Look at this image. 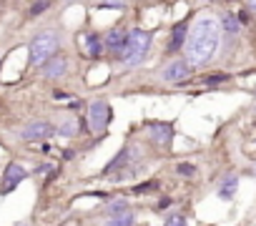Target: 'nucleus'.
I'll return each mask as SVG.
<instances>
[{
  "instance_id": "nucleus-1",
  "label": "nucleus",
  "mask_w": 256,
  "mask_h": 226,
  "mask_svg": "<svg viewBox=\"0 0 256 226\" xmlns=\"http://www.w3.org/2000/svg\"><path fill=\"white\" fill-rule=\"evenodd\" d=\"M218 43H221V26L216 18L211 16H198L194 20V26L188 28L186 36V60L191 68H201L206 63H211V58L218 53Z\"/></svg>"
},
{
  "instance_id": "nucleus-2",
  "label": "nucleus",
  "mask_w": 256,
  "mask_h": 226,
  "mask_svg": "<svg viewBox=\"0 0 256 226\" xmlns=\"http://www.w3.org/2000/svg\"><path fill=\"white\" fill-rule=\"evenodd\" d=\"M148 50H151V33L148 30H141V28H134L128 30V38L118 53V60L123 68H138L146 58H148Z\"/></svg>"
},
{
  "instance_id": "nucleus-3",
  "label": "nucleus",
  "mask_w": 256,
  "mask_h": 226,
  "mask_svg": "<svg viewBox=\"0 0 256 226\" xmlns=\"http://www.w3.org/2000/svg\"><path fill=\"white\" fill-rule=\"evenodd\" d=\"M60 48V33L58 30H40L33 36V40L28 43L30 50V66H43L46 60H50Z\"/></svg>"
},
{
  "instance_id": "nucleus-4",
  "label": "nucleus",
  "mask_w": 256,
  "mask_h": 226,
  "mask_svg": "<svg viewBox=\"0 0 256 226\" xmlns=\"http://www.w3.org/2000/svg\"><path fill=\"white\" fill-rule=\"evenodd\" d=\"M110 118H113V110H110L108 100L96 98V100L88 103V118H86V124H88L90 134H96V136L106 134L108 126H110Z\"/></svg>"
},
{
  "instance_id": "nucleus-5",
  "label": "nucleus",
  "mask_w": 256,
  "mask_h": 226,
  "mask_svg": "<svg viewBox=\"0 0 256 226\" xmlns=\"http://www.w3.org/2000/svg\"><path fill=\"white\" fill-rule=\"evenodd\" d=\"M28 176H30V174H28V168H26L23 164L10 161V164L3 168V174H0V196L13 194V191H16Z\"/></svg>"
},
{
  "instance_id": "nucleus-6",
  "label": "nucleus",
  "mask_w": 256,
  "mask_h": 226,
  "mask_svg": "<svg viewBox=\"0 0 256 226\" xmlns=\"http://www.w3.org/2000/svg\"><path fill=\"white\" fill-rule=\"evenodd\" d=\"M158 78H161L164 83H184V80L191 78V66H188L186 58H174L171 63H166V66L161 68Z\"/></svg>"
},
{
  "instance_id": "nucleus-7",
  "label": "nucleus",
  "mask_w": 256,
  "mask_h": 226,
  "mask_svg": "<svg viewBox=\"0 0 256 226\" xmlns=\"http://www.w3.org/2000/svg\"><path fill=\"white\" fill-rule=\"evenodd\" d=\"M56 134V126L50 124V121H46V118H36V121H30V124H26L23 128H20V138L23 141H46V138H50Z\"/></svg>"
},
{
  "instance_id": "nucleus-8",
  "label": "nucleus",
  "mask_w": 256,
  "mask_h": 226,
  "mask_svg": "<svg viewBox=\"0 0 256 226\" xmlns=\"http://www.w3.org/2000/svg\"><path fill=\"white\" fill-rule=\"evenodd\" d=\"M78 48L88 56V58H100L103 56V50H106V46H103V38H100V33H96V30H86V33H80L78 36Z\"/></svg>"
},
{
  "instance_id": "nucleus-9",
  "label": "nucleus",
  "mask_w": 256,
  "mask_h": 226,
  "mask_svg": "<svg viewBox=\"0 0 256 226\" xmlns=\"http://www.w3.org/2000/svg\"><path fill=\"white\" fill-rule=\"evenodd\" d=\"M146 134H148V138L156 146H164V148H168L171 141H174V126L168 121H154V124H148L146 126Z\"/></svg>"
},
{
  "instance_id": "nucleus-10",
  "label": "nucleus",
  "mask_w": 256,
  "mask_h": 226,
  "mask_svg": "<svg viewBox=\"0 0 256 226\" xmlns=\"http://www.w3.org/2000/svg\"><path fill=\"white\" fill-rule=\"evenodd\" d=\"M66 73H68V58H66V56H58V53L40 66V76L48 78V80H58V78H63Z\"/></svg>"
},
{
  "instance_id": "nucleus-11",
  "label": "nucleus",
  "mask_w": 256,
  "mask_h": 226,
  "mask_svg": "<svg viewBox=\"0 0 256 226\" xmlns=\"http://www.w3.org/2000/svg\"><path fill=\"white\" fill-rule=\"evenodd\" d=\"M126 38H128V30H126V28H110V30L103 36V46H106L108 53H113V56L118 58V53H120Z\"/></svg>"
},
{
  "instance_id": "nucleus-12",
  "label": "nucleus",
  "mask_w": 256,
  "mask_h": 226,
  "mask_svg": "<svg viewBox=\"0 0 256 226\" xmlns=\"http://www.w3.org/2000/svg\"><path fill=\"white\" fill-rule=\"evenodd\" d=\"M83 131H88V124H86L83 118H66V121H60L58 128H56V134H60L63 138H73V136H78V134H83Z\"/></svg>"
},
{
  "instance_id": "nucleus-13",
  "label": "nucleus",
  "mask_w": 256,
  "mask_h": 226,
  "mask_svg": "<svg viewBox=\"0 0 256 226\" xmlns=\"http://www.w3.org/2000/svg\"><path fill=\"white\" fill-rule=\"evenodd\" d=\"M238 191V176L236 174H226L221 181H218V188H216V196L224 198V201H231Z\"/></svg>"
},
{
  "instance_id": "nucleus-14",
  "label": "nucleus",
  "mask_w": 256,
  "mask_h": 226,
  "mask_svg": "<svg viewBox=\"0 0 256 226\" xmlns=\"http://www.w3.org/2000/svg\"><path fill=\"white\" fill-rule=\"evenodd\" d=\"M186 36H188V26L186 23H176L171 28V40H168V53H178L181 46H186Z\"/></svg>"
},
{
  "instance_id": "nucleus-15",
  "label": "nucleus",
  "mask_w": 256,
  "mask_h": 226,
  "mask_svg": "<svg viewBox=\"0 0 256 226\" xmlns=\"http://www.w3.org/2000/svg\"><path fill=\"white\" fill-rule=\"evenodd\" d=\"M221 30L224 33H228V36H236L238 30H241V23H238V16H234V13H221Z\"/></svg>"
},
{
  "instance_id": "nucleus-16",
  "label": "nucleus",
  "mask_w": 256,
  "mask_h": 226,
  "mask_svg": "<svg viewBox=\"0 0 256 226\" xmlns=\"http://www.w3.org/2000/svg\"><path fill=\"white\" fill-rule=\"evenodd\" d=\"M128 211H131V204H128L126 198H113L106 206V214L108 216H120V214H128Z\"/></svg>"
},
{
  "instance_id": "nucleus-17",
  "label": "nucleus",
  "mask_w": 256,
  "mask_h": 226,
  "mask_svg": "<svg viewBox=\"0 0 256 226\" xmlns=\"http://www.w3.org/2000/svg\"><path fill=\"white\" fill-rule=\"evenodd\" d=\"M158 188H161V181H156V178H151V181H141V184L131 186V191H134L136 196H146V194L158 191Z\"/></svg>"
},
{
  "instance_id": "nucleus-18",
  "label": "nucleus",
  "mask_w": 256,
  "mask_h": 226,
  "mask_svg": "<svg viewBox=\"0 0 256 226\" xmlns=\"http://www.w3.org/2000/svg\"><path fill=\"white\" fill-rule=\"evenodd\" d=\"M103 226H136V216L128 211V214H120V216H110Z\"/></svg>"
},
{
  "instance_id": "nucleus-19",
  "label": "nucleus",
  "mask_w": 256,
  "mask_h": 226,
  "mask_svg": "<svg viewBox=\"0 0 256 226\" xmlns=\"http://www.w3.org/2000/svg\"><path fill=\"white\" fill-rule=\"evenodd\" d=\"M196 171H198V168H196L191 161H181V164H176V174H178V176H184V178H194V176H196Z\"/></svg>"
},
{
  "instance_id": "nucleus-20",
  "label": "nucleus",
  "mask_w": 256,
  "mask_h": 226,
  "mask_svg": "<svg viewBox=\"0 0 256 226\" xmlns=\"http://www.w3.org/2000/svg\"><path fill=\"white\" fill-rule=\"evenodd\" d=\"M126 6H128V0H98L96 8H118V10H123Z\"/></svg>"
},
{
  "instance_id": "nucleus-21",
  "label": "nucleus",
  "mask_w": 256,
  "mask_h": 226,
  "mask_svg": "<svg viewBox=\"0 0 256 226\" xmlns=\"http://www.w3.org/2000/svg\"><path fill=\"white\" fill-rule=\"evenodd\" d=\"M58 174V168L53 166V164H40L38 168H36V176H48V178H53Z\"/></svg>"
},
{
  "instance_id": "nucleus-22",
  "label": "nucleus",
  "mask_w": 256,
  "mask_h": 226,
  "mask_svg": "<svg viewBox=\"0 0 256 226\" xmlns=\"http://www.w3.org/2000/svg\"><path fill=\"white\" fill-rule=\"evenodd\" d=\"M48 8H50V0H36L33 8H30V16H40V13H46Z\"/></svg>"
},
{
  "instance_id": "nucleus-23",
  "label": "nucleus",
  "mask_w": 256,
  "mask_h": 226,
  "mask_svg": "<svg viewBox=\"0 0 256 226\" xmlns=\"http://www.w3.org/2000/svg\"><path fill=\"white\" fill-rule=\"evenodd\" d=\"M224 80H228L226 73H214V76H204V78H201V83H206V86H211V83H224Z\"/></svg>"
},
{
  "instance_id": "nucleus-24",
  "label": "nucleus",
  "mask_w": 256,
  "mask_h": 226,
  "mask_svg": "<svg viewBox=\"0 0 256 226\" xmlns=\"http://www.w3.org/2000/svg\"><path fill=\"white\" fill-rule=\"evenodd\" d=\"M164 226H186V218H184L181 214H171V216L164 221Z\"/></svg>"
},
{
  "instance_id": "nucleus-25",
  "label": "nucleus",
  "mask_w": 256,
  "mask_h": 226,
  "mask_svg": "<svg viewBox=\"0 0 256 226\" xmlns=\"http://www.w3.org/2000/svg\"><path fill=\"white\" fill-rule=\"evenodd\" d=\"M171 206V198L168 196H164V198H158V204H156V211H166Z\"/></svg>"
},
{
  "instance_id": "nucleus-26",
  "label": "nucleus",
  "mask_w": 256,
  "mask_h": 226,
  "mask_svg": "<svg viewBox=\"0 0 256 226\" xmlns=\"http://www.w3.org/2000/svg\"><path fill=\"white\" fill-rule=\"evenodd\" d=\"M68 108H70V110H80V108H83V103H80V100H73Z\"/></svg>"
},
{
  "instance_id": "nucleus-27",
  "label": "nucleus",
  "mask_w": 256,
  "mask_h": 226,
  "mask_svg": "<svg viewBox=\"0 0 256 226\" xmlns=\"http://www.w3.org/2000/svg\"><path fill=\"white\" fill-rule=\"evenodd\" d=\"M246 6H248L251 13H256V0H246Z\"/></svg>"
},
{
  "instance_id": "nucleus-28",
  "label": "nucleus",
  "mask_w": 256,
  "mask_h": 226,
  "mask_svg": "<svg viewBox=\"0 0 256 226\" xmlns=\"http://www.w3.org/2000/svg\"><path fill=\"white\" fill-rule=\"evenodd\" d=\"M40 151H43V154H50V146H48V144L43 141V144H40Z\"/></svg>"
},
{
  "instance_id": "nucleus-29",
  "label": "nucleus",
  "mask_w": 256,
  "mask_h": 226,
  "mask_svg": "<svg viewBox=\"0 0 256 226\" xmlns=\"http://www.w3.org/2000/svg\"><path fill=\"white\" fill-rule=\"evenodd\" d=\"M248 174H251V176H256V164H254V166L248 168Z\"/></svg>"
},
{
  "instance_id": "nucleus-30",
  "label": "nucleus",
  "mask_w": 256,
  "mask_h": 226,
  "mask_svg": "<svg viewBox=\"0 0 256 226\" xmlns=\"http://www.w3.org/2000/svg\"><path fill=\"white\" fill-rule=\"evenodd\" d=\"M16 226H28V224H16Z\"/></svg>"
}]
</instances>
